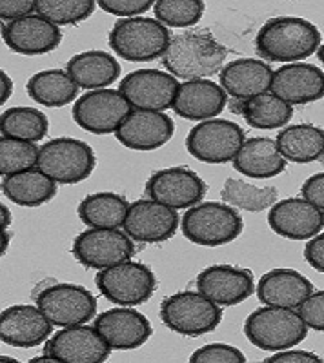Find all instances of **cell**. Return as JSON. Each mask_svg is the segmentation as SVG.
Here are the masks:
<instances>
[{"instance_id":"obj_24","label":"cell","mask_w":324,"mask_h":363,"mask_svg":"<svg viewBox=\"0 0 324 363\" xmlns=\"http://www.w3.org/2000/svg\"><path fill=\"white\" fill-rule=\"evenodd\" d=\"M6 45L21 55H44L57 50L63 42V31L40 15L13 21L2 28Z\"/></svg>"},{"instance_id":"obj_7","label":"cell","mask_w":324,"mask_h":363,"mask_svg":"<svg viewBox=\"0 0 324 363\" xmlns=\"http://www.w3.org/2000/svg\"><path fill=\"white\" fill-rule=\"evenodd\" d=\"M95 165L97 158L92 145L79 138L58 136L42 145L37 167L57 184L70 186L92 177Z\"/></svg>"},{"instance_id":"obj_23","label":"cell","mask_w":324,"mask_h":363,"mask_svg":"<svg viewBox=\"0 0 324 363\" xmlns=\"http://www.w3.org/2000/svg\"><path fill=\"white\" fill-rule=\"evenodd\" d=\"M226 104H228V93L222 89L220 84L208 79L184 80L179 86L171 109L180 118L204 122L220 115Z\"/></svg>"},{"instance_id":"obj_37","label":"cell","mask_w":324,"mask_h":363,"mask_svg":"<svg viewBox=\"0 0 324 363\" xmlns=\"http://www.w3.org/2000/svg\"><path fill=\"white\" fill-rule=\"evenodd\" d=\"M93 0H37V15L55 26L79 24L93 15Z\"/></svg>"},{"instance_id":"obj_1","label":"cell","mask_w":324,"mask_h":363,"mask_svg":"<svg viewBox=\"0 0 324 363\" xmlns=\"http://www.w3.org/2000/svg\"><path fill=\"white\" fill-rule=\"evenodd\" d=\"M228 50L206 29H190L171 37L162 66L175 79H210L225 67Z\"/></svg>"},{"instance_id":"obj_43","label":"cell","mask_w":324,"mask_h":363,"mask_svg":"<svg viewBox=\"0 0 324 363\" xmlns=\"http://www.w3.org/2000/svg\"><path fill=\"white\" fill-rule=\"evenodd\" d=\"M301 196L317 209L324 211V173H317L308 178L301 187Z\"/></svg>"},{"instance_id":"obj_27","label":"cell","mask_w":324,"mask_h":363,"mask_svg":"<svg viewBox=\"0 0 324 363\" xmlns=\"http://www.w3.org/2000/svg\"><path fill=\"white\" fill-rule=\"evenodd\" d=\"M233 169L249 178H274L286 169V158L279 153L277 142L266 136L246 138L237 157L233 158Z\"/></svg>"},{"instance_id":"obj_41","label":"cell","mask_w":324,"mask_h":363,"mask_svg":"<svg viewBox=\"0 0 324 363\" xmlns=\"http://www.w3.org/2000/svg\"><path fill=\"white\" fill-rule=\"evenodd\" d=\"M299 314L308 325V329L324 333V291H313L299 307Z\"/></svg>"},{"instance_id":"obj_15","label":"cell","mask_w":324,"mask_h":363,"mask_svg":"<svg viewBox=\"0 0 324 363\" xmlns=\"http://www.w3.org/2000/svg\"><path fill=\"white\" fill-rule=\"evenodd\" d=\"M112 347L95 327H64L46 342V354L57 363H102L108 362Z\"/></svg>"},{"instance_id":"obj_4","label":"cell","mask_w":324,"mask_h":363,"mask_svg":"<svg viewBox=\"0 0 324 363\" xmlns=\"http://www.w3.org/2000/svg\"><path fill=\"white\" fill-rule=\"evenodd\" d=\"M180 229L191 244L219 247L237 240L244 229V222L235 207L228 203L202 202L184 213Z\"/></svg>"},{"instance_id":"obj_36","label":"cell","mask_w":324,"mask_h":363,"mask_svg":"<svg viewBox=\"0 0 324 363\" xmlns=\"http://www.w3.org/2000/svg\"><path fill=\"white\" fill-rule=\"evenodd\" d=\"M40 147L35 142L17 140L2 136L0 140V174L11 177V174L22 173V171L33 169L38 164Z\"/></svg>"},{"instance_id":"obj_47","label":"cell","mask_w":324,"mask_h":363,"mask_svg":"<svg viewBox=\"0 0 324 363\" xmlns=\"http://www.w3.org/2000/svg\"><path fill=\"white\" fill-rule=\"evenodd\" d=\"M0 211H2V231H8L9 225H11V213L4 203L0 206Z\"/></svg>"},{"instance_id":"obj_34","label":"cell","mask_w":324,"mask_h":363,"mask_svg":"<svg viewBox=\"0 0 324 363\" xmlns=\"http://www.w3.org/2000/svg\"><path fill=\"white\" fill-rule=\"evenodd\" d=\"M2 136L26 142H40L50 131V120L40 109L9 108L0 116Z\"/></svg>"},{"instance_id":"obj_13","label":"cell","mask_w":324,"mask_h":363,"mask_svg":"<svg viewBox=\"0 0 324 363\" xmlns=\"http://www.w3.org/2000/svg\"><path fill=\"white\" fill-rule=\"evenodd\" d=\"M146 194L155 202L171 209H190L200 203L206 194V184L186 165L158 169L146 182Z\"/></svg>"},{"instance_id":"obj_17","label":"cell","mask_w":324,"mask_h":363,"mask_svg":"<svg viewBox=\"0 0 324 363\" xmlns=\"http://www.w3.org/2000/svg\"><path fill=\"white\" fill-rule=\"evenodd\" d=\"M197 289L220 307H232L248 300L255 291L249 269L235 265H210L197 277Z\"/></svg>"},{"instance_id":"obj_33","label":"cell","mask_w":324,"mask_h":363,"mask_svg":"<svg viewBox=\"0 0 324 363\" xmlns=\"http://www.w3.org/2000/svg\"><path fill=\"white\" fill-rule=\"evenodd\" d=\"M235 113H241L246 122L255 129H279L290 122L293 108L274 93H262L241 102Z\"/></svg>"},{"instance_id":"obj_38","label":"cell","mask_w":324,"mask_h":363,"mask_svg":"<svg viewBox=\"0 0 324 363\" xmlns=\"http://www.w3.org/2000/svg\"><path fill=\"white\" fill-rule=\"evenodd\" d=\"M204 8L202 0H157L153 13L166 28H190L202 18Z\"/></svg>"},{"instance_id":"obj_44","label":"cell","mask_w":324,"mask_h":363,"mask_svg":"<svg viewBox=\"0 0 324 363\" xmlns=\"http://www.w3.org/2000/svg\"><path fill=\"white\" fill-rule=\"evenodd\" d=\"M304 260L312 265L315 271L324 272V233L308 240L304 247Z\"/></svg>"},{"instance_id":"obj_45","label":"cell","mask_w":324,"mask_h":363,"mask_svg":"<svg viewBox=\"0 0 324 363\" xmlns=\"http://www.w3.org/2000/svg\"><path fill=\"white\" fill-rule=\"evenodd\" d=\"M266 363H320L323 359L319 358L313 352L308 351H291V349H286V351H279L275 356H270V358L264 359Z\"/></svg>"},{"instance_id":"obj_46","label":"cell","mask_w":324,"mask_h":363,"mask_svg":"<svg viewBox=\"0 0 324 363\" xmlns=\"http://www.w3.org/2000/svg\"><path fill=\"white\" fill-rule=\"evenodd\" d=\"M11 93H13V80L9 79V74L2 69L0 71V104H2V106H4V102H8Z\"/></svg>"},{"instance_id":"obj_12","label":"cell","mask_w":324,"mask_h":363,"mask_svg":"<svg viewBox=\"0 0 324 363\" xmlns=\"http://www.w3.org/2000/svg\"><path fill=\"white\" fill-rule=\"evenodd\" d=\"M131 106L119 89H95L79 96L73 106V120L80 129L93 135L117 133Z\"/></svg>"},{"instance_id":"obj_29","label":"cell","mask_w":324,"mask_h":363,"mask_svg":"<svg viewBox=\"0 0 324 363\" xmlns=\"http://www.w3.org/2000/svg\"><path fill=\"white\" fill-rule=\"evenodd\" d=\"M279 153L293 164H312L324 158V129L313 124H293L284 128L277 138Z\"/></svg>"},{"instance_id":"obj_28","label":"cell","mask_w":324,"mask_h":363,"mask_svg":"<svg viewBox=\"0 0 324 363\" xmlns=\"http://www.w3.org/2000/svg\"><path fill=\"white\" fill-rule=\"evenodd\" d=\"M68 73L84 89H106L121 77V64L106 51H82L70 58Z\"/></svg>"},{"instance_id":"obj_49","label":"cell","mask_w":324,"mask_h":363,"mask_svg":"<svg viewBox=\"0 0 324 363\" xmlns=\"http://www.w3.org/2000/svg\"><path fill=\"white\" fill-rule=\"evenodd\" d=\"M9 231H2V255L6 252V249H8V244H9Z\"/></svg>"},{"instance_id":"obj_3","label":"cell","mask_w":324,"mask_h":363,"mask_svg":"<svg viewBox=\"0 0 324 363\" xmlns=\"http://www.w3.org/2000/svg\"><path fill=\"white\" fill-rule=\"evenodd\" d=\"M306 335L308 325L296 309L264 306L244 322V336L261 351H286L304 342Z\"/></svg>"},{"instance_id":"obj_31","label":"cell","mask_w":324,"mask_h":363,"mask_svg":"<svg viewBox=\"0 0 324 363\" xmlns=\"http://www.w3.org/2000/svg\"><path fill=\"white\" fill-rule=\"evenodd\" d=\"M29 99L44 108H63L79 95V86L70 73L63 69H46L35 73L26 84Z\"/></svg>"},{"instance_id":"obj_9","label":"cell","mask_w":324,"mask_h":363,"mask_svg":"<svg viewBox=\"0 0 324 363\" xmlns=\"http://www.w3.org/2000/svg\"><path fill=\"white\" fill-rule=\"evenodd\" d=\"M246 135L232 120L212 118L193 125L186 136V149L204 164H228L241 151Z\"/></svg>"},{"instance_id":"obj_42","label":"cell","mask_w":324,"mask_h":363,"mask_svg":"<svg viewBox=\"0 0 324 363\" xmlns=\"http://www.w3.org/2000/svg\"><path fill=\"white\" fill-rule=\"evenodd\" d=\"M33 11H37L35 0H2L0 2V18L8 24L29 17V15H33Z\"/></svg>"},{"instance_id":"obj_6","label":"cell","mask_w":324,"mask_h":363,"mask_svg":"<svg viewBox=\"0 0 324 363\" xmlns=\"http://www.w3.org/2000/svg\"><path fill=\"white\" fill-rule=\"evenodd\" d=\"M161 320L177 335L197 338L219 327L222 322V309L202 293L183 291L162 300Z\"/></svg>"},{"instance_id":"obj_32","label":"cell","mask_w":324,"mask_h":363,"mask_svg":"<svg viewBox=\"0 0 324 363\" xmlns=\"http://www.w3.org/2000/svg\"><path fill=\"white\" fill-rule=\"evenodd\" d=\"M129 203L124 196L117 193L87 194L79 203V218L86 225L99 229H119L124 225Z\"/></svg>"},{"instance_id":"obj_11","label":"cell","mask_w":324,"mask_h":363,"mask_svg":"<svg viewBox=\"0 0 324 363\" xmlns=\"http://www.w3.org/2000/svg\"><path fill=\"white\" fill-rule=\"evenodd\" d=\"M37 306L55 327L84 325L97 314V298L77 284H55L40 291Z\"/></svg>"},{"instance_id":"obj_19","label":"cell","mask_w":324,"mask_h":363,"mask_svg":"<svg viewBox=\"0 0 324 363\" xmlns=\"http://www.w3.org/2000/svg\"><path fill=\"white\" fill-rule=\"evenodd\" d=\"M175 133L173 120L162 111L134 109L117 129L115 138L134 151H155L166 145Z\"/></svg>"},{"instance_id":"obj_18","label":"cell","mask_w":324,"mask_h":363,"mask_svg":"<svg viewBox=\"0 0 324 363\" xmlns=\"http://www.w3.org/2000/svg\"><path fill=\"white\" fill-rule=\"evenodd\" d=\"M93 327L115 351H134L153 335L150 320L144 314L122 306L100 313Z\"/></svg>"},{"instance_id":"obj_50","label":"cell","mask_w":324,"mask_h":363,"mask_svg":"<svg viewBox=\"0 0 324 363\" xmlns=\"http://www.w3.org/2000/svg\"><path fill=\"white\" fill-rule=\"evenodd\" d=\"M317 57H319L320 64H323V66H324V44L320 45V48H319V51H317Z\"/></svg>"},{"instance_id":"obj_21","label":"cell","mask_w":324,"mask_h":363,"mask_svg":"<svg viewBox=\"0 0 324 363\" xmlns=\"http://www.w3.org/2000/svg\"><path fill=\"white\" fill-rule=\"evenodd\" d=\"M268 225L288 240H310L324 227V211L304 199H284L271 207Z\"/></svg>"},{"instance_id":"obj_8","label":"cell","mask_w":324,"mask_h":363,"mask_svg":"<svg viewBox=\"0 0 324 363\" xmlns=\"http://www.w3.org/2000/svg\"><path fill=\"white\" fill-rule=\"evenodd\" d=\"M95 284L106 300L122 307L146 303L157 289L153 271L141 262L131 260L99 271Z\"/></svg>"},{"instance_id":"obj_10","label":"cell","mask_w":324,"mask_h":363,"mask_svg":"<svg viewBox=\"0 0 324 363\" xmlns=\"http://www.w3.org/2000/svg\"><path fill=\"white\" fill-rule=\"evenodd\" d=\"M71 252L86 269L102 271L131 260V256L135 255V245L134 240L121 229L90 227L77 236Z\"/></svg>"},{"instance_id":"obj_16","label":"cell","mask_w":324,"mask_h":363,"mask_svg":"<svg viewBox=\"0 0 324 363\" xmlns=\"http://www.w3.org/2000/svg\"><path fill=\"white\" fill-rule=\"evenodd\" d=\"M124 233L141 244H161L166 242L179 229V215L171 207L162 206L155 200H137L129 203L124 222Z\"/></svg>"},{"instance_id":"obj_14","label":"cell","mask_w":324,"mask_h":363,"mask_svg":"<svg viewBox=\"0 0 324 363\" xmlns=\"http://www.w3.org/2000/svg\"><path fill=\"white\" fill-rule=\"evenodd\" d=\"M179 80L162 69H137L121 80L119 91L129 106L148 111H166L173 106Z\"/></svg>"},{"instance_id":"obj_35","label":"cell","mask_w":324,"mask_h":363,"mask_svg":"<svg viewBox=\"0 0 324 363\" xmlns=\"http://www.w3.org/2000/svg\"><path fill=\"white\" fill-rule=\"evenodd\" d=\"M220 196H222V202L235 209L261 213L277 203L279 193L275 187H257L244 180L228 178L220 189Z\"/></svg>"},{"instance_id":"obj_5","label":"cell","mask_w":324,"mask_h":363,"mask_svg":"<svg viewBox=\"0 0 324 363\" xmlns=\"http://www.w3.org/2000/svg\"><path fill=\"white\" fill-rule=\"evenodd\" d=\"M170 29L157 18H122L109 31V45L129 62H151L162 58L170 45Z\"/></svg>"},{"instance_id":"obj_48","label":"cell","mask_w":324,"mask_h":363,"mask_svg":"<svg viewBox=\"0 0 324 363\" xmlns=\"http://www.w3.org/2000/svg\"><path fill=\"white\" fill-rule=\"evenodd\" d=\"M29 363H57V359L51 358V356H40V358H33L29 359Z\"/></svg>"},{"instance_id":"obj_20","label":"cell","mask_w":324,"mask_h":363,"mask_svg":"<svg viewBox=\"0 0 324 363\" xmlns=\"http://www.w3.org/2000/svg\"><path fill=\"white\" fill-rule=\"evenodd\" d=\"M271 93L290 106H306L324 96V71L313 64L296 62L274 71Z\"/></svg>"},{"instance_id":"obj_25","label":"cell","mask_w":324,"mask_h":363,"mask_svg":"<svg viewBox=\"0 0 324 363\" xmlns=\"http://www.w3.org/2000/svg\"><path fill=\"white\" fill-rule=\"evenodd\" d=\"M312 293V281L296 269H271L257 284V298L262 306L299 309Z\"/></svg>"},{"instance_id":"obj_2","label":"cell","mask_w":324,"mask_h":363,"mask_svg":"<svg viewBox=\"0 0 324 363\" xmlns=\"http://www.w3.org/2000/svg\"><path fill=\"white\" fill-rule=\"evenodd\" d=\"M255 48L270 62L296 64L320 48V31L306 18L275 17L259 29Z\"/></svg>"},{"instance_id":"obj_30","label":"cell","mask_w":324,"mask_h":363,"mask_svg":"<svg viewBox=\"0 0 324 363\" xmlns=\"http://www.w3.org/2000/svg\"><path fill=\"white\" fill-rule=\"evenodd\" d=\"M2 193L21 207H40L57 194V182L42 173L38 167L4 177Z\"/></svg>"},{"instance_id":"obj_22","label":"cell","mask_w":324,"mask_h":363,"mask_svg":"<svg viewBox=\"0 0 324 363\" xmlns=\"http://www.w3.org/2000/svg\"><path fill=\"white\" fill-rule=\"evenodd\" d=\"M53 333V323L38 306H11L0 316V340L6 345L29 349L46 342Z\"/></svg>"},{"instance_id":"obj_39","label":"cell","mask_w":324,"mask_h":363,"mask_svg":"<svg viewBox=\"0 0 324 363\" xmlns=\"http://www.w3.org/2000/svg\"><path fill=\"white\" fill-rule=\"evenodd\" d=\"M191 363H244V352L228 343H210L190 356Z\"/></svg>"},{"instance_id":"obj_26","label":"cell","mask_w":324,"mask_h":363,"mask_svg":"<svg viewBox=\"0 0 324 363\" xmlns=\"http://www.w3.org/2000/svg\"><path fill=\"white\" fill-rule=\"evenodd\" d=\"M219 74L222 89L241 102L268 93L274 80L271 67L257 58H237L226 64Z\"/></svg>"},{"instance_id":"obj_40","label":"cell","mask_w":324,"mask_h":363,"mask_svg":"<svg viewBox=\"0 0 324 363\" xmlns=\"http://www.w3.org/2000/svg\"><path fill=\"white\" fill-rule=\"evenodd\" d=\"M153 0H99L97 2V6L109 15L126 18L139 17L150 8H153Z\"/></svg>"}]
</instances>
